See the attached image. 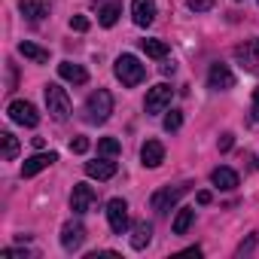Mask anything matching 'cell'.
I'll list each match as a JSON object with an SVG mask.
<instances>
[{"label":"cell","instance_id":"1","mask_svg":"<svg viewBox=\"0 0 259 259\" xmlns=\"http://www.w3.org/2000/svg\"><path fill=\"white\" fill-rule=\"evenodd\" d=\"M113 73H116V79H119L122 85H128V89H135V85H141V82L147 79V67H144L135 55H119L116 64H113Z\"/></svg>","mask_w":259,"mask_h":259},{"label":"cell","instance_id":"2","mask_svg":"<svg viewBox=\"0 0 259 259\" xmlns=\"http://www.w3.org/2000/svg\"><path fill=\"white\" fill-rule=\"evenodd\" d=\"M110 113H113V95H110L107 89L92 92L89 101H85V122H92V125H104V122L110 119Z\"/></svg>","mask_w":259,"mask_h":259},{"label":"cell","instance_id":"3","mask_svg":"<svg viewBox=\"0 0 259 259\" xmlns=\"http://www.w3.org/2000/svg\"><path fill=\"white\" fill-rule=\"evenodd\" d=\"M43 95H46V110H49V116H52L55 122H67V116H70V98H67V92H64L61 85L49 82V85L43 89Z\"/></svg>","mask_w":259,"mask_h":259},{"label":"cell","instance_id":"4","mask_svg":"<svg viewBox=\"0 0 259 259\" xmlns=\"http://www.w3.org/2000/svg\"><path fill=\"white\" fill-rule=\"evenodd\" d=\"M186 192H189V183L165 186V189H159V192L153 195V201H150V204H153V210H156V213H168V210H171L183 195H186Z\"/></svg>","mask_w":259,"mask_h":259},{"label":"cell","instance_id":"5","mask_svg":"<svg viewBox=\"0 0 259 259\" xmlns=\"http://www.w3.org/2000/svg\"><path fill=\"white\" fill-rule=\"evenodd\" d=\"M171 98H174V89L168 85V82H159V85H153L150 92H147V113L150 116H159V113H165L168 107H171Z\"/></svg>","mask_w":259,"mask_h":259},{"label":"cell","instance_id":"6","mask_svg":"<svg viewBox=\"0 0 259 259\" xmlns=\"http://www.w3.org/2000/svg\"><path fill=\"white\" fill-rule=\"evenodd\" d=\"M235 61H238L247 73H256V70H259V37L244 40L241 46H235Z\"/></svg>","mask_w":259,"mask_h":259},{"label":"cell","instance_id":"7","mask_svg":"<svg viewBox=\"0 0 259 259\" xmlns=\"http://www.w3.org/2000/svg\"><path fill=\"white\" fill-rule=\"evenodd\" d=\"M7 113H10V119L19 122V125H28V128H37V125H40V113H37V107H34L31 101H13V104L7 107Z\"/></svg>","mask_w":259,"mask_h":259},{"label":"cell","instance_id":"8","mask_svg":"<svg viewBox=\"0 0 259 259\" xmlns=\"http://www.w3.org/2000/svg\"><path fill=\"white\" fill-rule=\"evenodd\" d=\"M107 223L116 235H122L128 229V201L125 198H110L107 201Z\"/></svg>","mask_w":259,"mask_h":259},{"label":"cell","instance_id":"9","mask_svg":"<svg viewBox=\"0 0 259 259\" xmlns=\"http://www.w3.org/2000/svg\"><path fill=\"white\" fill-rule=\"evenodd\" d=\"M95 201H98V195H95V189L89 183H76L73 186V192H70V210L73 213H89L95 207Z\"/></svg>","mask_w":259,"mask_h":259},{"label":"cell","instance_id":"10","mask_svg":"<svg viewBox=\"0 0 259 259\" xmlns=\"http://www.w3.org/2000/svg\"><path fill=\"white\" fill-rule=\"evenodd\" d=\"M82 241H85V226H82L79 220H67V223L61 226V247H64L67 253H73V250L82 247Z\"/></svg>","mask_w":259,"mask_h":259},{"label":"cell","instance_id":"11","mask_svg":"<svg viewBox=\"0 0 259 259\" xmlns=\"http://www.w3.org/2000/svg\"><path fill=\"white\" fill-rule=\"evenodd\" d=\"M207 85L213 92H229V89H235V73L226 64H213L210 73H207Z\"/></svg>","mask_w":259,"mask_h":259},{"label":"cell","instance_id":"12","mask_svg":"<svg viewBox=\"0 0 259 259\" xmlns=\"http://www.w3.org/2000/svg\"><path fill=\"white\" fill-rule=\"evenodd\" d=\"M58 162V153H37V156H31V159H25V165H22V177L28 180V177H37L40 171H46L49 165H55Z\"/></svg>","mask_w":259,"mask_h":259},{"label":"cell","instance_id":"13","mask_svg":"<svg viewBox=\"0 0 259 259\" xmlns=\"http://www.w3.org/2000/svg\"><path fill=\"white\" fill-rule=\"evenodd\" d=\"M85 174L92 180H110V177H116V162L110 156H101L95 162H85Z\"/></svg>","mask_w":259,"mask_h":259},{"label":"cell","instance_id":"14","mask_svg":"<svg viewBox=\"0 0 259 259\" xmlns=\"http://www.w3.org/2000/svg\"><path fill=\"white\" fill-rule=\"evenodd\" d=\"M132 19H135L138 28L153 25V19H156V0H135V4H132Z\"/></svg>","mask_w":259,"mask_h":259},{"label":"cell","instance_id":"15","mask_svg":"<svg viewBox=\"0 0 259 259\" xmlns=\"http://www.w3.org/2000/svg\"><path fill=\"white\" fill-rule=\"evenodd\" d=\"M141 162H144V168H159V165L165 162V147H162V141H147V144L141 147Z\"/></svg>","mask_w":259,"mask_h":259},{"label":"cell","instance_id":"16","mask_svg":"<svg viewBox=\"0 0 259 259\" xmlns=\"http://www.w3.org/2000/svg\"><path fill=\"white\" fill-rule=\"evenodd\" d=\"M58 76L67 79V82H73V85H85L89 82V70L82 64H73V61H61L58 64Z\"/></svg>","mask_w":259,"mask_h":259},{"label":"cell","instance_id":"17","mask_svg":"<svg viewBox=\"0 0 259 259\" xmlns=\"http://www.w3.org/2000/svg\"><path fill=\"white\" fill-rule=\"evenodd\" d=\"M19 13L28 22H40V19L49 16V4H46V0H19Z\"/></svg>","mask_w":259,"mask_h":259},{"label":"cell","instance_id":"18","mask_svg":"<svg viewBox=\"0 0 259 259\" xmlns=\"http://www.w3.org/2000/svg\"><path fill=\"white\" fill-rule=\"evenodd\" d=\"M210 183H213L217 189H226V192H229V189H235V186H238V174H235L232 168H226V165H223V168H213Z\"/></svg>","mask_w":259,"mask_h":259},{"label":"cell","instance_id":"19","mask_svg":"<svg viewBox=\"0 0 259 259\" xmlns=\"http://www.w3.org/2000/svg\"><path fill=\"white\" fill-rule=\"evenodd\" d=\"M150 241H153V226L147 220L135 223V229H132V247L135 250H144V247H150Z\"/></svg>","mask_w":259,"mask_h":259},{"label":"cell","instance_id":"20","mask_svg":"<svg viewBox=\"0 0 259 259\" xmlns=\"http://www.w3.org/2000/svg\"><path fill=\"white\" fill-rule=\"evenodd\" d=\"M119 16H122V4H119V0H110V4H104V7L98 10L101 28H113V25L119 22Z\"/></svg>","mask_w":259,"mask_h":259},{"label":"cell","instance_id":"21","mask_svg":"<svg viewBox=\"0 0 259 259\" xmlns=\"http://www.w3.org/2000/svg\"><path fill=\"white\" fill-rule=\"evenodd\" d=\"M192 223H195V207H180L174 223H171V229H174V235H186L192 229Z\"/></svg>","mask_w":259,"mask_h":259},{"label":"cell","instance_id":"22","mask_svg":"<svg viewBox=\"0 0 259 259\" xmlns=\"http://www.w3.org/2000/svg\"><path fill=\"white\" fill-rule=\"evenodd\" d=\"M19 55H25L28 61H34V64H46L49 61V52L46 49H40L37 43H28V40H22L19 43Z\"/></svg>","mask_w":259,"mask_h":259},{"label":"cell","instance_id":"23","mask_svg":"<svg viewBox=\"0 0 259 259\" xmlns=\"http://www.w3.org/2000/svg\"><path fill=\"white\" fill-rule=\"evenodd\" d=\"M141 49L150 58H156V61H165L168 58V43H162V40H141Z\"/></svg>","mask_w":259,"mask_h":259},{"label":"cell","instance_id":"24","mask_svg":"<svg viewBox=\"0 0 259 259\" xmlns=\"http://www.w3.org/2000/svg\"><path fill=\"white\" fill-rule=\"evenodd\" d=\"M0 144H4V159H7V162H13V159L19 156V150H22V147H19V138H16L13 132H4V135H0Z\"/></svg>","mask_w":259,"mask_h":259},{"label":"cell","instance_id":"25","mask_svg":"<svg viewBox=\"0 0 259 259\" xmlns=\"http://www.w3.org/2000/svg\"><path fill=\"white\" fill-rule=\"evenodd\" d=\"M119 150H122V144H119L116 138H101V141H98V156H110V159H116Z\"/></svg>","mask_w":259,"mask_h":259},{"label":"cell","instance_id":"26","mask_svg":"<svg viewBox=\"0 0 259 259\" xmlns=\"http://www.w3.org/2000/svg\"><path fill=\"white\" fill-rule=\"evenodd\" d=\"M165 132L168 135H174V132H180V125H183V113L180 110H165Z\"/></svg>","mask_w":259,"mask_h":259},{"label":"cell","instance_id":"27","mask_svg":"<svg viewBox=\"0 0 259 259\" xmlns=\"http://www.w3.org/2000/svg\"><path fill=\"white\" fill-rule=\"evenodd\" d=\"M186 7H189L192 13H207V10L213 7V0H186Z\"/></svg>","mask_w":259,"mask_h":259},{"label":"cell","instance_id":"28","mask_svg":"<svg viewBox=\"0 0 259 259\" xmlns=\"http://www.w3.org/2000/svg\"><path fill=\"white\" fill-rule=\"evenodd\" d=\"M0 256H4V259H28L31 253H28V250H22V247H7Z\"/></svg>","mask_w":259,"mask_h":259},{"label":"cell","instance_id":"29","mask_svg":"<svg viewBox=\"0 0 259 259\" xmlns=\"http://www.w3.org/2000/svg\"><path fill=\"white\" fill-rule=\"evenodd\" d=\"M70 153H76V156L89 153V138H73L70 141Z\"/></svg>","mask_w":259,"mask_h":259},{"label":"cell","instance_id":"30","mask_svg":"<svg viewBox=\"0 0 259 259\" xmlns=\"http://www.w3.org/2000/svg\"><path fill=\"white\" fill-rule=\"evenodd\" d=\"M253 247H256V235H250L247 241H241L238 250H235V256H247V253H253Z\"/></svg>","mask_w":259,"mask_h":259},{"label":"cell","instance_id":"31","mask_svg":"<svg viewBox=\"0 0 259 259\" xmlns=\"http://www.w3.org/2000/svg\"><path fill=\"white\" fill-rule=\"evenodd\" d=\"M70 28L82 34V31H89V19H85V16H73V19H70Z\"/></svg>","mask_w":259,"mask_h":259},{"label":"cell","instance_id":"32","mask_svg":"<svg viewBox=\"0 0 259 259\" xmlns=\"http://www.w3.org/2000/svg\"><path fill=\"white\" fill-rule=\"evenodd\" d=\"M250 119L259 122V89H253V104H250Z\"/></svg>","mask_w":259,"mask_h":259},{"label":"cell","instance_id":"33","mask_svg":"<svg viewBox=\"0 0 259 259\" xmlns=\"http://www.w3.org/2000/svg\"><path fill=\"white\" fill-rule=\"evenodd\" d=\"M232 144H235V135H229V132H226V135H223V141H220V150L226 153V150H232Z\"/></svg>","mask_w":259,"mask_h":259},{"label":"cell","instance_id":"34","mask_svg":"<svg viewBox=\"0 0 259 259\" xmlns=\"http://www.w3.org/2000/svg\"><path fill=\"white\" fill-rule=\"evenodd\" d=\"M174 70H177V64L165 58V61H162V73H165V76H174Z\"/></svg>","mask_w":259,"mask_h":259},{"label":"cell","instance_id":"35","mask_svg":"<svg viewBox=\"0 0 259 259\" xmlns=\"http://www.w3.org/2000/svg\"><path fill=\"white\" fill-rule=\"evenodd\" d=\"M198 204H210V192H198Z\"/></svg>","mask_w":259,"mask_h":259},{"label":"cell","instance_id":"36","mask_svg":"<svg viewBox=\"0 0 259 259\" xmlns=\"http://www.w3.org/2000/svg\"><path fill=\"white\" fill-rule=\"evenodd\" d=\"M235 4H241V0H235Z\"/></svg>","mask_w":259,"mask_h":259}]
</instances>
